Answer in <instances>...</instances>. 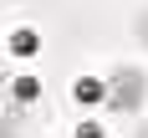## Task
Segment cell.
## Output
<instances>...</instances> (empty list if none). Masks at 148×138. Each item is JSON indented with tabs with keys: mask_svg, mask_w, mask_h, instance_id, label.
Here are the masks:
<instances>
[{
	"mask_svg": "<svg viewBox=\"0 0 148 138\" xmlns=\"http://www.w3.org/2000/svg\"><path fill=\"white\" fill-rule=\"evenodd\" d=\"M143 97H148V77H143V67H112L107 72V113H118V118H133L138 107H143Z\"/></svg>",
	"mask_w": 148,
	"mask_h": 138,
	"instance_id": "obj_1",
	"label": "cell"
},
{
	"mask_svg": "<svg viewBox=\"0 0 148 138\" xmlns=\"http://www.w3.org/2000/svg\"><path fill=\"white\" fill-rule=\"evenodd\" d=\"M72 102H77V107L107 102V77H77V82H72Z\"/></svg>",
	"mask_w": 148,
	"mask_h": 138,
	"instance_id": "obj_2",
	"label": "cell"
},
{
	"mask_svg": "<svg viewBox=\"0 0 148 138\" xmlns=\"http://www.w3.org/2000/svg\"><path fill=\"white\" fill-rule=\"evenodd\" d=\"M10 97H15V107H26V102H36V97H41V77H31V72L10 77Z\"/></svg>",
	"mask_w": 148,
	"mask_h": 138,
	"instance_id": "obj_3",
	"label": "cell"
},
{
	"mask_svg": "<svg viewBox=\"0 0 148 138\" xmlns=\"http://www.w3.org/2000/svg\"><path fill=\"white\" fill-rule=\"evenodd\" d=\"M41 51V36L31 26H21V31H10V56H36Z\"/></svg>",
	"mask_w": 148,
	"mask_h": 138,
	"instance_id": "obj_4",
	"label": "cell"
},
{
	"mask_svg": "<svg viewBox=\"0 0 148 138\" xmlns=\"http://www.w3.org/2000/svg\"><path fill=\"white\" fill-rule=\"evenodd\" d=\"M10 107H15V97H10V77H0V128H10Z\"/></svg>",
	"mask_w": 148,
	"mask_h": 138,
	"instance_id": "obj_5",
	"label": "cell"
},
{
	"mask_svg": "<svg viewBox=\"0 0 148 138\" xmlns=\"http://www.w3.org/2000/svg\"><path fill=\"white\" fill-rule=\"evenodd\" d=\"M133 36H138V46H143V51H148V5H143V10H138V21H133Z\"/></svg>",
	"mask_w": 148,
	"mask_h": 138,
	"instance_id": "obj_6",
	"label": "cell"
},
{
	"mask_svg": "<svg viewBox=\"0 0 148 138\" xmlns=\"http://www.w3.org/2000/svg\"><path fill=\"white\" fill-rule=\"evenodd\" d=\"M77 138H102V128L97 123H77Z\"/></svg>",
	"mask_w": 148,
	"mask_h": 138,
	"instance_id": "obj_7",
	"label": "cell"
},
{
	"mask_svg": "<svg viewBox=\"0 0 148 138\" xmlns=\"http://www.w3.org/2000/svg\"><path fill=\"white\" fill-rule=\"evenodd\" d=\"M0 138H21V133H15V128H0Z\"/></svg>",
	"mask_w": 148,
	"mask_h": 138,
	"instance_id": "obj_8",
	"label": "cell"
},
{
	"mask_svg": "<svg viewBox=\"0 0 148 138\" xmlns=\"http://www.w3.org/2000/svg\"><path fill=\"white\" fill-rule=\"evenodd\" d=\"M133 138H148V123H143V128H138V133H133Z\"/></svg>",
	"mask_w": 148,
	"mask_h": 138,
	"instance_id": "obj_9",
	"label": "cell"
}]
</instances>
